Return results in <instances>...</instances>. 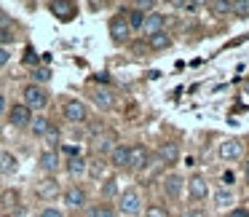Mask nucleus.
<instances>
[{"mask_svg": "<svg viewBox=\"0 0 249 217\" xmlns=\"http://www.w3.org/2000/svg\"><path fill=\"white\" fill-rule=\"evenodd\" d=\"M22 97H24L22 105L30 110H43L46 105H49V91H46L43 86H35V83H27V86H24Z\"/></svg>", "mask_w": 249, "mask_h": 217, "instance_id": "1", "label": "nucleus"}, {"mask_svg": "<svg viewBox=\"0 0 249 217\" xmlns=\"http://www.w3.org/2000/svg\"><path fill=\"white\" fill-rule=\"evenodd\" d=\"M118 206H121V212H124V215L137 217L142 212V196H140V190H137V188L124 190V193H121V199H118Z\"/></svg>", "mask_w": 249, "mask_h": 217, "instance_id": "2", "label": "nucleus"}, {"mask_svg": "<svg viewBox=\"0 0 249 217\" xmlns=\"http://www.w3.org/2000/svg\"><path fill=\"white\" fill-rule=\"evenodd\" d=\"M107 30H110V38H113V43H126V40L131 38V30H129V24H126V17H124V14H115V17L110 19Z\"/></svg>", "mask_w": 249, "mask_h": 217, "instance_id": "3", "label": "nucleus"}, {"mask_svg": "<svg viewBox=\"0 0 249 217\" xmlns=\"http://www.w3.org/2000/svg\"><path fill=\"white\" fill-rule=\"evenodd\" d=\"M150 163V150L145 145H129V169L131 172H142Z\"/></svg>", "mask_w": 249, "mask_h": 217, "instance_id": "4", "label": "nucleus"}, {"mask_svg": "<svg viewBox=\"0 0 249 217\" xmlns=\"http://www.w3.org/2000/svg\"><path fill=\"white\" fill-rule=\"evenodd\" d=\"M30 121H33V110L24 108L22 102H17V105L8 108V124L11 126H17V129H27Z\"/></svg>", "mask_w": 249, "mask_h": 217, "instance_id": "5", "label": "nucleus"}, {"mask_svg": "<svg viewBox=\"0 0 249 217\" xmlns=\"http://www.w3.org/2000/svg\"><path fill=\"white\" fill-rule=\"evenodd\" d=\"M65 118L70 121V124H86V118H89L86 105H83L81 99H67L65 102Z\"/></svg>", "mask_w": 249, "mask_h": 217, "instance_id": "6", "label": "nucleus"}, {"mask_svg": "<svg viewBox=\"0 0 249 217\" xmlns=\"http://www.w3.org/2000/svg\"><path fill=\"white\" fill-rule=\"evenodd\" d=\"M140 33H145L147 38H153V35H158V33H166V17H163V14H158V11L147 14L145 24H142Z\"/></svg>", "mask_w": 249, "mask_h": 217, "instance_id": "7", "label": "nucleus"}, {"mask_svg": "<svg viewBox=\"0 0 249 217\" xmlns=\"http://www.w3.org/2000/svg\"><path fill=\"white\" fill-rule=\"evenodd\" d=\"M62 199H65V204L70 206V209H83V206L89 204V196L81 185H70V188L62 193Z\"/></svg>", "mask_w": 249, "mask_h": 217, "instance_id": "8", "label": "nucleus"}, {"mask_svg": "<svg viewBox=\"0 0 249 217\" xmlns=\"http://www.w3.org/2000/svg\"><path fill=\"white\" fill-rule=\"evenodd\" d=\"M188 196H190V201H206V196H209V182H206V177L193 174L190 182H188Z\"/></svg>", "mask_w": 249, "mask_h": 217, "instance_id": "9", "label": "nucleus"}, {"mask_svg": "<svg viewBox=\"0 0 249 217\" xmlns=\"http://www.w3.org/2000/svg\"><path fill=\"white\" fill-rule=\"evenodd\" d=\"M182 188H185V180L179 177V174H166L163 177V196H166L169 201H177L179 196H182Z\"/></svg>", "mask_w": 249, "mask_h": 217, "instance_id": "10", "label": "nucleus"}, {"mask_svg": "<svg viewBox=\"0 0 249 217\" xmlns=\"http://www.w3.org/2000/svg\"><path fill=\"white\" fill-rule=\"evenodd\" d=\"M49 11L54 14L56 19H62V22H70V19L75 17L78 6H75V3H67V0H51V3H49Z\"/></svg>", "mask_w": 249, "mask_h": 217, "instance_id": "11", "label": "nucleus"}, {"mask_svg": "<svg viewBox=\"0 0 249 217\" xmlns=\"http://www.w3.org/2000/svg\"><path fill=\"white\" fill-rule=\"evenodd\" d=\"M91 99H94V105H97L99 110H113L115 108V94L110 91L107 86L91 89Z\"/></svg>", "mask_w": 249, "mask_h": 217, "instance_id": "12", "label": "nucleus"}, {"mask_svg": "<svg viewBox=\"0 0 249 217\" xmlns=\"http://www.w3.org/2000/svg\"><path fill=\"white\" fill-rule=\"evenodd\" d=\"M35 193H38L43 201H51V199H56V196L62 193V188H59V180H56V177H46V180H40V182H38V188H35Z\"/></svg>", "mask_w": 249, "mask_h": 217, "instance_id": "13", "label": "nucleus"}, {"mask_svg": "<svg viewBox=\"0 0 249 217\" xmlns=\"http://www.w3.org/2000/svg\"><path fill=\"white\" fill-rule=\"evenodd\" d=\"M241 156H244L241 140H225L220 145V158H222V161H238Z\"/></svg>", "mask_w": 249, "mask_h": 217, "instance_id": "14", "label": "nucleus"}, {"mask_svg": "<svg viewBox=\"0 0 249 217\" xmlns=\"http://www.w3.org/2000/svg\"><path fill=\"white\" fill-rule=\"evenodd\" d=\"M38 166L43 169V172L49 174V177H54L56 169H59V153H56V150H43V153H40Z\"/></svg>", "mask_w": 249, "mask_h": 217, "instance_id": "15", "label": "nucleus"}, {"mask_svg": "<svg viewBox=\"0 0 249 217\" xmlns=\"http://www.w3.org/2000/svg\"><path fill=\"white\" fill-rule=\"evenodd\" d=\"M158 158H161L163 163H177L179 161V145L172 140L161 142V145H158Z\"/></svg>", "mask_w": 249, "mask_h": 217, "instance_id": "16", "label": "nucleus"}, {"mask_svg": "<svg viewBox=\"0 0 249 217\" xmlns=\"http://www.w3.org/2000/svg\"><path fill=\"white\" fill-rule=\"evenodd\" d=\"M124 17H126V24H129V30H131V33H140V30H142V24H145V17H147V14L142 11V8L131 6L129 11L124 14Z\"/></svg>", "mask_w": 249, "mask_h": 217, "instance_id": "17", "label": "nucleus"}, {"mask_svg": "<svg viewBox=\"0 0 249 217\" xmlns=\"http://www.w3.org/2000/svg\"><path fill=\"white\" fill-rule=\"evenodd\" d=\"M110 163L115 169H129V145H115L110 150Z\"/></svg>", "mask_w": 249, "mask_h": 217, "instance_id": "18", "label": "nucleus"}, {"mask_svg": "<svg viewBox=\"0 0 249 217\" xmlns=\"http://www.w3.org/2000/svg\"><path fill=\"white\" fill-rule=\"evenodd\" d=\"M19 169V161L14 153L8 150H0V174H14Z\"/></svg>", "mask_w": 249, "mask_h": 217, "instance_id": "19", "label": "nucleus"}, {"mask_svg": "<svg viewBox=\"0 0 249 217\" xmlns=\"http://www.w3.org/2000/svg\"><path fill=\"white\" fill-rule=\"evenodd\" d=\"M30 131H33L35 137H46V131L51 129V121L46 118V115H33V121H30V126H27Z\"/></svg>", "mask_w": 249, "mask_h": 217, "instance_id": "20", "label": "nucleus"}, {"mask_svg": "<svg viewBox=\"0 0 249 217\" xmlns=\"http://www.w3.org/2000/svg\"><path fill=\"white\" fill-rule=\"evenodd\" d=\"M86 158H81V156H75V158H70V161H67V174H70V177H75V180H81L83 174H86Z\"/></svg>", "mask_w": 249, "mask_h": 217, "instance_id": "21", "label": "nucleus"}, {"mask_svg": "<svg viewBox=\"0 0 249 217\" xmlns=\"http://www.w3.org/2000/svg\"><path fill=\"white\" fill-rule=\"evenodd\" d=\"M233 201H236V199H233L231 188H220V190L214 193V204L220 206V209H231V206H233Z\"/></svg>", "mask_w": 249, "mask_h": 217, "instance_id": "22", "label": "nucleus"}, {"mask_svg": "<svg viewBox=\"0 0 249 217\" xmlns=\"http://www.w3.org/2000/svg\"><path fill=\"white\" fill-rule=\"evenodd\" d=\"M147 43H150L153 51H163V49L172 46V38H169V33H158V35H153V38H147Z\"/></svg>", "mask_w": 249, "mask_h": 217, "instance_id": "23", "label": "nucleus"}, {"mask_svg": "<svg viewBox=\"0 0 249 217\" xmlns=\"http://www.w3.org/2000/svg\"><path fill=\"white\" fill-rule=\"evenodd\" d=\"M14 40H17V30H14V24H0V46L8 49Z\"/></svg>", "mask_w": 249, "mask_h": 217, "instance_id": "24", "label": "nucleus"}, {"mask_svg": "<svg viewBox=\"0 0 249 217\" xmlns=\"http://www.w3.org/2000/svg\"><path fill=\"white\" fill-rule=\"evenodd\" d=\"M113 147H115V142H113V137H110V134L97 137V142H94V150L102 153V156H110V150H113Z\"/></svg>", "mask_w": 249, "mask_h": 217, "instance_id": "25", "label": "nucleus"}, {"mask_svg": "<svg viewBox=\"0 0 249 217\" xmlns=\"http://www.w3.org/2000/svg\"><path fill=\"white\" fill-rule=\"evenodd\" d=\"M115 196H118V180L107 177L102 182V199H115Z\"/></svg>", "mask_w": 249, "mask_h": 217, "instance_id": "26", "label": "nucleus"}, {"mask_svg": "<svg viewBox=\"0 0 249 217\" xmlns=\"http://www.w3.org/2000/svg\"><path fill=\"white\" fill-rule=\"evenodd\" d=\"M33 81H35V86L49 83L51 81V70H49V67H35V70H33Z\"/></svg>", "mask_w": 249, "mask_h": 217, "instance_id": "27", "label": "nucleus"}, {"mask_svg": "<svg viewBox=\"0 0 249 217\" xmlns=\"http://www.w3.org/2000/svg\"><path fill=\"white\" fill-rule=\"evenodd\" d=\"M46 150H56V145H59V129H54V126H51L49 131H46Z\"/></svg>", "mask_w": 249, "mask_h": 217, "instance_id": "28", "label": "nucleus"}, {"mask_svg": "<svg viewBox=\"0 0 249 217\" xmlns=\"http://www.w3.org/2000/svg\"><path fill=\"white\" fill-rule=\"evenodd\" d=\"M209 8L217 14V17H225V14H231V3H228V0H212Z\"/></svg>", "mask_w": 249, "mask_h": 217, "instance_id": "29", "label": "nucleus"}, {"mask_svg": "<svg viewBox=\"0 0 249 217\" xmlns=\"http://www.w3.org/2000/svg\"><path fill=\"white\" fill-rule=\"evenodd\" d=\"M86 172L91 174L94 180H99V177L105 174V163H102V161H91V163H86Z\"/></svg>", "mask_w": 249, "mask_h": 217, "instance_id": "30", "label": "nucleus"}, {"mask_svg": "<svg viewBox=\"0 0 249 217\" xmlns=\"http://www.w3.org/2000/svg\"><path fill=\"white\" fill-rule=\"evenodd\" d=\"M3 204H6L8 209H17L19 206V193L17 190H6V193H3Z\"/></svg>", "mask_w": 249, "mask_h": 217, "instance_id": "31", "label": "nucleus"}, {"mask_svg": "<svg viewBox=\"0 0 249 217\" xmlns=\"http://www.w3.org/2000/svg\"><path fill=\"white\" fill-rule=\"evenodd\" d=\"M22 62H24V65H30L33 70L38 67V54H35V49H33V46H27V49H24V56H22Z\"/></svg>", "mask_w": 249, "mask_h": 217, "instance_id": "32", "label": "nucleus"}, {"mask_svg": "<svg viewBox=\"0 0 249 217\" xmlns=\"http://www.w3.org/2000/svg\"><path fill=\"white\" fill-rule=\"evenodd\" d=\"M231 11H236L238 17H249V0H236V3H231Z\"/></svg>", "mask_w": 249, "mask_h": 217, "instance_id": "33", "label": "nucleus"}, {"mask_svg": "<svg viewBox=\"0 0 249 217\" xmlns=\"http://www.w3.org/2000/svg\"><path fill=\"white\" fill-rule=\"evenodd\" d=\"M145 217H169V212L163 209L161 204H150V206H147V212H145Z\"/></svg>", "mask_w": 249, "mask_h": 217, "instance_id": "34", "label": "nucleus"}, {"mask_svg": "<svg viewBox=\"0 0 249 217\" xmlns=\"http://www.w3.org/2000/svg\"><path fill=\"white\" fill-rule=\"evenodd\" d=\"M91 217H115V212L110 209L107 204H99V206H94V209H91Z\"/></svg>", "mask_w": 249, "mask_h": 217, "instance_id": "35", "label": "nucleus"}, {"mask_svg": "<svg viewBox=\"0 0 249 217\" xmlns=\"http://www.w3.org/2000/svg\"><path fill=\"white\" fill-rule=\"evenodd\" d=\"M198 6H201V3H190V0L185 3V0H174V8H179V11H188V14H193Z\"/></svg>", "mask_w": 249, "mask_h": 217, "instance_id": "36", "label": "nucleus"}, {"mask_svg": "<svg viewBox=\"0 0 249 217\" xmlns=\"http://www.w3.org/2000/svg\"><path fill=\"white\" fill-rule=\"evenodd\" d=\"M38 217H65V215H62V209H56V206H46V209H40Z\"/></svg>", "mask_w": 249, "mask_h": 217, "instance_id": "37", "label": "nucleus"}, {"mask_svg": "<svg viewBox=\"0 0 249 217\" xmlns=\"http://www.w3.org/2000/svg\"><path fill=\"white\" fill-rule=\"evenodd\" d=\"M8 59H11V54H8V49H3V46H0V70H3V67L8 65Z\"/></svg>", "mask_w": 249, "mask_h": 217, "instance_id": "38", "label": "nucleus"}, {"mask_svg": "<svg viewBox=\"0 0 249 217\" xmlns=\"http://www.w3.org/2000/svg\"><path fill=\"white\" fill-rule=\"evenodd\" d=\"M233 180H236V177H233V172H225V174H222V182H225V188H231Z\"/></svg>", "mask_w": 249, "mask_h": 217, "instance_id": "39", "label": "nucleus"}, {"mask_svg": "<svg viewBox=\"0 0 249 217\" xmlns=\"http://www.w3.org/2000/svg\"><path fill=\"white\" fill-rule=\"evenodd\" d=\"M185 217H206L201 209H190V212H185Z\"/></svg>", "mask_w": 249, "mask_h": 217, "instance_id": "40", "label": "nucleus"}, {"mask_svg": "<svg viewBox=\"0 0 249 217\" xmlns=\"http://www.w3.org/2000/svg\"><path fill=\"white\" fill-rule=\"evenodd\" d=\"M0 113H6V97H3V91H0Z\"/></svg>", "mask_w": 249, "mask_h": 217, "instance_id": "41", "label": "nucleus"}, {"mask_svg": "<svg viewBox=\"0 0 249 217\" xmlns=\"http://www.w3.org/2000/svg\"><path fill=\"white\" fill-rule=\"evenodd\" d=\"M244 180H247V185H249V163H247V169H244Z\"/></svg>", "mask_w": 249, "mask_h": 217, "instance_id": "42", "label": "nucleus"}, {"mask_svg": "<svg viewBox=\"0 0 249 217\" xmlns=\"http://www.w3.org/2000/svg\"><path fill=\"white\" fill-rule=\"evenodd\" d=\"M244 91H247V97H249V81H247V83H244Z\"/></svg>", "mask_w": 249, "mask_h": 217, "instance_id": "43", "label": "nucleus"}, {"mask_svg": "<svg viewBox=\"0 0 249 217\" xmlns=\"http://www.w3.org/2000/svg\"><path fill=\"white\" fill-rule=\"evenodd\" d=\"M72 217H81V215H72Z\"/></svg>", "mask_w": 249, "mask_h": 217, "instance_id": "44", "label": "nucleus"}]
</instances>
